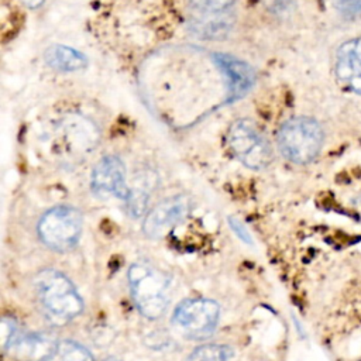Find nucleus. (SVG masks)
I'll return each instance as SVG.
<instances>
[{
  "instance_id": "nucleus-13",
  "label": "nucleus",
  "mask_w": 361,
  "mask_h": 361,
  "mask_svg": "<svg viewBox=\"0 0 361 361\" xmlns=\"http://www.w3.org/2000/svg\"><path fill=\"white\" fill-rule=\"evenodd\" d=\"M234 351L226 344H204L193 350L185 361H230Z\"/></svg>"
},
{
  "instance_id": "nucleus-5",
  "label": "nucleus",
  "mask_w": 361,
  "mask_h": 361,
  "mask_svg": "<svg viewBox=\"0 0 361 361\" xmlns=\"http://www.w3.org/2000/svg\"><path fill=\"white\" fill-rule=\"evenodd\" d=\"M227 144L233 155L250 169H264L272 161L269 142L258 127L247 118H240L230 126Z\"/></svg>"
},
{
  "instance_id": "nucleus-18",
  "label": "nucleus",
  "mask_w": 361,
  "mask_h": 361,
  "mask_svg": "<svg viewBox=\"0 0 361 361\" xmlns=\"http://www.w3.org/2000/svg\"><path fill=\"white\" fill-rule=\"evenodd\" d=\"M267 7L274 13H285L289 11L293 6L295 0H264Z\"/></svg>"
},
{
  "instance_id": "nucleus-3",
  "label": "nucleus",
  "mask_w": 361,
  "mask_h": 361,
  "mask_svg": "<svg viewBox=\"0 0 361 361\" xmlns=\"http://www.w3.org/2000/svg\"><path fill=\"white\" fill-rule=\"evenodd\" d=\"M324 140L322 126L310 117H293L285 121L278 131L281 154L295 164H309L320 152Z\"/></svg>"
},
{
  "instance_id": "nucleus-20",
  "label": "nucleus",
  "mask_w": 361,
  "mask_h": 361,
  "mask_svg": "<svg viewBox=\"0 0 361 361\" xmlns=\"http://www.w3.org/2000/svg\"><path fill=\"white\" fill-rule=\"evenodd\" d=\"M44 1H45V0H23V3H24L27 7H30V8H37V7H39Z\"/></svg>"
},
{
  "instance_id": "nucleus-8",
  "label": "nucleus",
  "mask_w": 361,
  "mask_h": 361,
  "mask_svg": "<svg viewBox=\"0 0 361 361\" xmlns=\"http://www.w3.org/2000/svg\"><path fill=\"white\" fill-rule=\"evenodd\" d=\"M90 186L99 197H117L126 200L130 188L126 180V166L116 155L102 158L92 171Z\"/></svg>"
},
{
  "instance_id": "nucleus-21",
  "label": "nucleus",
  "mask_w": 361,
  "mask_h": 361,
  "mask_svg": "<svg viewBox=\"0 0 361 361\" xmlns=\"http://www.w3.org/2000/svg\"><path fill=\"white\" fill-rule=\"evenodd\" d=\"M104 361H117V360L113 358V357H110V358H107V360H104Z\"/></svg>"
},
{
  "instance_id": "nucleus-6",
  "label": "nucleus",
  "mask_w": 361,
  "mask_h": 361,
  "mask_svg": "<svg viewBox=\"0 0 361 361\" xmlns=\"http://www.w3.org/2000/svg\"><path fill=\"white\" fill-rule=\"evenodd\" d=\"M220 317L217 302L204 298L182 300L172 314L173 327L186 338L204 340L212 336Z\"/></svg>"
},
{
  "instance_id": "nucleus-4",
  "label": "nucleus",
  "mask_w": 361,
  "mask_h": 361,
  "mask_svg": "<svg viewBox=\"0 0 361 361\" xmlns=\"http://www.w3.org/2000/svg\"><path fill=\"white\" fill-rule=\"evenodd\" d=\"M82 213L72 206H55L45 212L38 221L41 241L56 252L71 251L82 234Z\"/></svg>"
},
{
  "instance_id": "nucleus-10",
  "label": "nucleus",
  "mask_w": 361,
  "mask_h": 361,
  "mask_svg": "<svg viewBox=\"0 0 361 361\" xmlns=\"http://www.w3.org/2000/svg\"><path fill=\"white\" fill-rule=\"evenodd\" d=\"M334 73L345 89L361 94V38H353L340 45L336 54Z\"/></svg>"
},
{
  "instance_id": "nucleus-12",
  "label": "nucleus",
  "mask_w": 361,
  "mask_h": 361,
  "mask_svg": "<svg viewBox=\"0 0 361 361\" xmlns=\"http://www.w3.org/2000/svg\"><path fill=\"white\" fill-rule=\"evenodd\" d=\"M45 61L52 68L65 72L79 71L87 65V59L83 54L65 45L49 47L45 52Z\"/></svg>"
},
{
  "instance_id": "nucleus-7",
  "label": "nucleus",
  "mask_w": 361,
  "mask_h": 361,
  "mask_svg": "<svg viewBox=\"0 0 361 361\" xmlns=\"http://www.w3.org/2000/svg\"><path fill=\"white\" fill-rule=\"evenodd\" d=\"M190 209V200L183 195L164 199L147 213L142 221L144 234L154 240L165 237L188 217Z\"/></svg>"
},
{
  "instance_id": "nucleus-11",
  "label": "nucleus",
  "mask_w": 361,
  "mask_h": 361,
  "mask_svg": "<svg viewBox=\"0 0 361 361\" xmlns=\"http://www.w3.org/2000/svg\"><path fill=\"white\" fill-rule=\"evenodd\" d=\"M214 59L227 80L230 99L235 100L243 97L254 83V73L251 68L228 55H216Z\"/></svg>"
},
{
  "instance_id": "nucleus-15",
  "label": "nucleus",
  "mask_w": 361,
  "mask_h": 361,
  "mask_svg": "<svg viewBox=\"0 0 361 361\" xmlns=\"http://www.w3.org/2000/svg\"><path fill=\"white\" fill-rule=\"evenodd\" d=\"M61 361H93L92 354L75 341H63L58 350Z\"/></svg>"
},
{
  "instance_id": "nucleus-14",
  "label": "nucleus",
  "mask_w": 361,
  "mask_h": 361,
  "mask_svg": "<svg viewBox=\"0 0 361 361\" xmlns=\"http://www.w3.org/2000/svg\"><path fill=\"white\" fill-rule=\"evenodd\" d=\"M144 185H140L134 189H130V193L127 196V199L124 200L127 204V212L130 213V216L133 217H140L145 213V209L148 206V196L149 192L142 188Z\"/></svg>"
},
{
  "instance_id": "nucleus-1",
  "label": "nucleus",
  "mask_w": 361,
  "mask_h": 361,
  "mask_svg": "<svg viewBox=\"0 0 361 361\" xmlns=\"http://www.w3.org/2000/svg\"><path fill=\"white\" fill-rule=\"evenodd\" d=\"M34 286L41 310L52 324L63 326L82 313L83 300L65 274L44 269L35 275Z\"/></svg>"
},
{
  "instance_id": "nucleus-16",
  "label": "nucleus",
  "mask_w": 361,
  "mask_h": 361,
  "mask_svg": "<svg viewBox=\"0 0 361 361\" xmlns=\"http://www.w3.org/2000/svg\"><path fill=\"white\" fill-rule=\"evenodd\" d=\"M197 10L206 14H219L228 8L235 0H189Z\"/></svg>"
},
{
  "instance_id": "nucleus-19",
  "label": "nucleus",
  "mask_w": 361,
  "mask_h": 361,
  "mask_svg": "<svg viewBox=\"0 0 361 361\" xmlns=\"http://www.w3.org/2000/svg\"><path fill=\"white\" fill-rule=\"evenodd\" d=\"M231 223V226L234 227V230H235V234H238L244 241H250V235H248V231H245V228L237 221V220H231L230 221Z\"/></svg>"
},
{
  "instance_id": "nucleus-2",
  "label": "nucleus",
  "mask_w": 361,
  "mask_h": 361,
  "mask_svg": "<svg viewBox=\"0 0 361 361\" xmlns=\"http://www.w3.org/2000/svg\"><path fill=\"white\" fill-rule=\"evenodd\" d=\"M128 285L134 305L147 319L161 317L171 298V276L147 261H137L128 269Z\"/></svg>"
},
{
  "instance_id": "nucleus-17",
  "label": "nucleus",
  "mask_w": 361,
  "mask_h": 361,
  "mask_svg": "<svg viewBox=\"0 0 361 361\" xmlns=\"http://www.w3.org/2000/svg\"><path fill=\"white\" fill-rule=\"evenodd\" d=\"M333 4L347 18L361 16V0H333Z\"/></svg>"
},
{
  "instance_id": "nucleus-9",
  "label": "nucleus",
  "mask_w": 361,
  "mask_h": 361,
  "mask_svg": "<svg viewBox=\"0 0 361 361\" xmlns=\"http://www.w3.org/2000/svg\"><path fill=\"white\" fill-rule=\"evenodd\" d=\"M59 344L49 334L18 331L3 351H8L18 361H48L58 354Z\"/></svg>"
}]
</instances>
